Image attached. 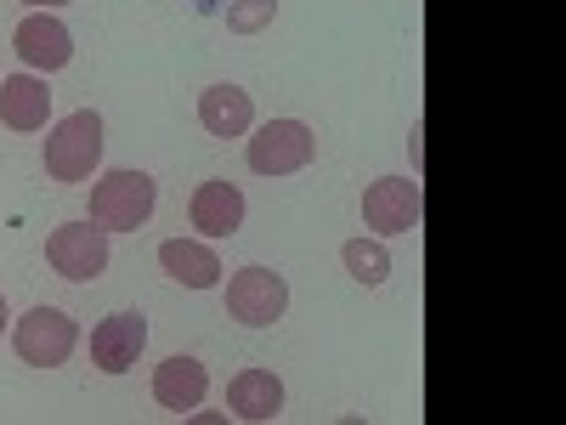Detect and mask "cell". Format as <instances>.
I'll list each match as a JSON object with an SVG mask.
<instances>
[{
	"instance_id": "1",
	"label": "cell",
	"mask_w": 566,
	"mask_h": 425,
	"mask_svg": "<svg viewBox=\"0 0 566 425\" xmlns=\"http://www.w3.org/2000/svg\"><path fill=\"white\" fill-rule=\"evenodd\" d=\"M97 159H103V114L97 108H74L45 136V176L52 182H85L97 170Z\"/></svg>"
},
{
	"instance_id": "2",
	"label": "cell",
	"mask_w": 566,
	"mask_h": 425,
	"mask_svg": "<svg viewBox=\"0 0 566 425\" xmlns=\"http://www.w3.org/2000/svg\"><path fill=\"white\" fill-rule=\"evenodd\" d=\"M154 205H159V187L142 170H108L97 187H91V221L108 227V232H136L154 216Z\"/></svg>"
},
{
	"instance_id": "3",
	"label": "cell",
	"mask_w": 566,
	"mask_h": 425,
	"mask_svg": "<svg viewBox=\"0 0 566 425\" xmlns=\"http://www.w3.org/2000/svg\"><path fill=\"white\" fill-rule=\"evenodd\" d=\"M45 261H52V272L69 278V283L103 278V267H108V227H97V221H63L52 239H45Z\"/></svg>"
},
{
	"instance_id": "4",
	"label": "cell",
	"mask_w": 566,
	"mask_h": 425,
	"mask_svg": "<svg viewBox=\"0 0 566 425\" xmlns=\"http://www.w3.org/2000/svg\"><path fill=\"white\" fill-rule=\"evenodd\" d=\"M227 312L239 318L244 329H272L283 312H290V283H283V272H272V267L232 272V283H227Z\"/></svg>"
},
{
	"instance_id": "5",
	"label": "cell",
	"mask_w": 566,
	"mask_h": 425,
	"mask_svg": "<svg viewBox=\"0 0 566 425\" xmlns=\"http://www.w3.org/2000/svg\"><path fill=\"white\" fill-rule=\"evenodd\" d=\"M74 341H80V329H74V318L57 312V307H34V312H23L18 329H12V346H18V357H23L29 369H57V363H69Z\"/></svg>"
},
{
	"instance_id": "6",
	"label": "cell",
	"mask_w": 566,
	"mask_h": 425,
	"mask_svg": "<svg viewBox=\"0 0 566 425\" xmlns=\"http://www.w3.org/2000/svg\"><path fill=\"white\" fill-rule=\"evenodd\" d=\"M312 154H317V136H312V125H301V120H266V125L250 136V170H261V176L306 170Z\"/></svg>"
},
{
	"instance_id": "7",
	"label": "cell",
	"mask_w": 566,
	"mask_h": 425,
	"mask_svg": "<svg viewBox=\"0 0 566 425\" xmlns=\"http://www.w3.org/2000/svg\"><path fill=\"white\" fill-rule=\"evenodd\" d=\"M363 221L380 232V239H391V232H413L424 221V187L413 176H380L363 194Z\"/></svg>"
},
{
	"instance_id": "8",
	"label": "cell",
	"mask_w": 566,
	"mask_h": 425,
	"mask_svg": "<svg viewBox=\"0 0 566 425\" xmlns=\"http://www.w3.org/2000/svg\"><path fill=\"white\" fill-rule=\"evenodd\" d=\"M142 346H148V318L142 312H114V318H103L97 329H91V363H97L103 374L136 369Z\"/></svg>"
},
{
	"instance_id": "9",
	"label": "cell",
	"mask_w": 566,
	"mask_h": 425,
	"mask_svg": "<svg viewBox=\"0 0 566 425\" xmlns=\"http://www.w3.org/2000/svg\"><path fill=\"white\" fill-rule=\"evenodd\" d=\"M12 40H18V58H23L34 74H57V69L74 58V34H69L52 12H29Z\"/></svg>"
},
{
	"instance_id": "10",
	"label": "cell",
	"mask_w": 566,
	"mask_h": 425,
	"mask_svg": "<svg viewBox=\"0 0 566 425\" xmlns=\"http://www.w3.org/2000/svg\"><path fill=\"white\" fill-rule=\"evenodd\" d=\"M205 392H210V374H205L199 357L176 352V357H165V363L154 369V403L170 408V414H181V419L205 403Z\"/></svg>"
},
{
	"instance_id": "11",
	"label": "cell",
	"mask_w": 566,
	"mask_h": 425,
	"mask_svg": "<svg viewBox=\"0 0 566 425\" xmlns=\"http://www.w3.org/2000/svg\"><path fill=\"white\" fill-rule=\"evenodd\" d=\"M187 216L205 239H232L244 227V194L232 182H199L193 199H187Z\"/></svg>"
},
{
	"instance_id": "12",
	"label": "cell",
	"mask_w": 566,
	"mask_h": 425,
	"mask_svg": "<svg viewBox=\"0 0 566 425\" xmlns=\"http://www.w3.org/2000/svg\"><path fill=\"white\" fill-rule=\"evenodd\" d=\"M227 408L250 419V425H266L283 414V381L272 369H244V374H232V386H227Z\"/></svg>"
},
{
	"instance_id": "13",
	"label": "cell",
	"mask_w": 566,
	"mask_h": 425,
	"mask_svg": "<svg viewBox=\"0 0 566 425\" xmlns=\"http://www.w3.org/2000/svg\"><path fill=\"white\" fill-rule=\"evenodd\" d=\"M45 114H52V91H45L40 74H12V80H0V125H12V131H40Z\"/></svg>"
},
{
	"instance_id": "14",
	"label": "cell",
	"mask_w": 566,
	"mask_h": 425,
	"mask_svg": "<svg viewBox=\"0 0 566 425\" xmlns=\"http://www.w3.org/2000/svg\"><path fill=\"white\" fill-rule=\"evenodd\" d=\"M159 267H165L176 283H187V290H216V283H221L216 250H210V245H193V239H165V245H159Z\"/></svg>"
},
{
	"instance_id": "15",
	"label": "cell",
	"mask_w": 566,
	"mask_h": 425,
	"mask_svg": "<svg viewBox=\"0 0 566 425\" xmlns=\"http://www.w3.org/2000/svg\"><path fill=\"white\" fill-rule=\"evenodd\" d=\"M199 120H205L210 136H244L255 125V103H250V91H239V85H210L199 97Z\"/></svg>"
},
{
	"instance_id": "16",
	"label": "cell",
	"mask_w": 566,
	"mask_h": 425,
	"mask_svg": "<svg viewBox=\"0 0 566 425\" xmlns=\"http://www.w3.org/2000/svg\"><path fill=\"white\" fill-rule=\"evenodd\" d=\"M340 261H346V272H352L357 283H368V290L391 278V256H386L380 239H352V245L340 250Z\"/></svg>"
},
{
	"instance_id": "17",
	"label": "cell",
	"mask_w": 566,
	"mask_h": 425,
	"mask_svg": "<svg viewBox=\"0 0 566 425\" xmlns=\"http://www.w3.org/2000/svg\"><path fill=\"white\" fill-rule=\"evenodd\" d=\"M277 18V0H239V7H227V29L232 34H255Z\"/></svg>"
},
{
	"instance_id": "18",
	"label": "cell",
	"mask_w": 566,
	"mask_h": 425,
	"mask_svg": "<svg viewBox=\"0 0 566 425\" xmlns=\"http://www.w3.org/2000/svg\"><path fill=\"white\" fill-rule=\"evenodd\" d=\"M23 7H34V12H52V7H69V0H23Z\"/></svg>"
},
{
	"instance_id": "19",
	"label": "cell",
	"mask_w": 566,
	"mask_h": 425,
	"mask_svg": "<svg viewBox=\"0 0 566 425\" xmlns=\"http://www.w3.org/2000/svg\"><path fill=\"white\" fill-rule=\"evenodd\" d=\"M7 318H12V312H7V296H0V329H7Z\"/></svg>"
}]
</instances>
